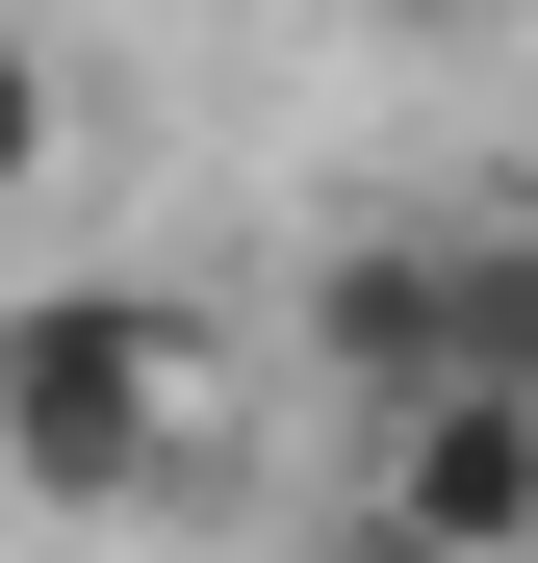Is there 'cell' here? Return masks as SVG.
I'll use <instances>...</instances> for the list:
<instances>
[{"instance_id": "obj_1", "label": "cell", "mask_w": 538, "mask_h": 563, "mask_svg": "<svg viewBox=\"0 0 538 563\" xmlns=\"http://www.w3.org/2000/svg\"><path fill=\"white\" fill-rule=\"evenodd\" d=\"M231 461V333L179 282H0V487L26 512H154Z\"/></svg>"}, {"instance_id": "obj_2", "label": "cell", "mask_w": 538, "mask_h": 563, "mask_svg": "<svg viewBox=\"0 0 538 563\" xmlns=\"http://www.w3.org/2000/svg\"><path fill=\"white\" fill-rule=\"evenodd\" d=\"M359 512L436 563H538V358H462V385H385L359 435Z\"/></svg>"}, {"instance_id": "obj_3", "label": "cell", "mask_w": 538, "mask_h": 563, "mask_svg": "<svg viewBox=\"0 0 538 563\" xmlns=\"http://www.w3.org/2000/svg\"><path fill=\"white\" fill-rule=\"evenodd\" d=\"M308 333H333V385L385 410V385H462V358H538V282H513L487 231H359V256L308 282Z\"/></svg>"}, {"instance_id": "obj_4", "label": "cell", "mask_w": 538, "mask_h": 563, "mask_svg": "<svg viewBox=\"0 0 538 563\" xmlns=\"http://www.w3.org/2000/svg\"><path fill=\"white\" fill-rule=\"evenodd\" d=\"M52 154H77V77H52L26 26H0V231H26V206H52Z\"/></svg>"}, {"instance_id": "obj_5", "label": "cell", "mask_w": 538, "mask_h": 563, "mask_svg": "<svg viewBox=\"0 0 538 563\" xmlns=\"http://www.w3.org/2000/svg\"><path fill=\"white\" fill-rule=\"evenodd\" d=\"M333 563H436V538H385V512H359V538H333Z\"/></svg>"}, {"instance_id": "obj_6", "label": "cell", "mask_w": 538, "mask_h": 563, "mask_svg": "<svg viewBox=\"0 0 538 563\" xmlns=\"http://www.w3.org/2000/svg\"><path fill=\"white\" fill-rule=\"evenodd\" d=\"M410 26H487V0H410Z\"/></svg>"}]
</instances>
